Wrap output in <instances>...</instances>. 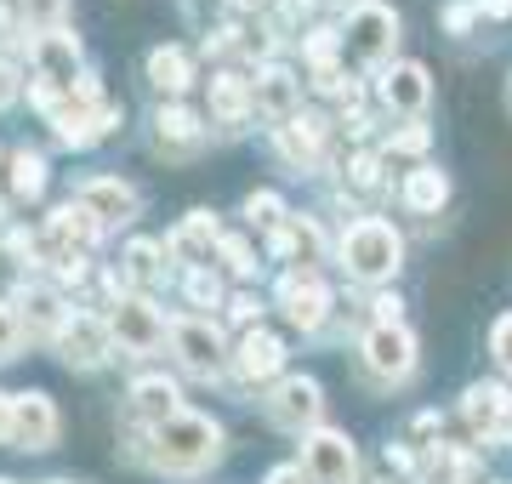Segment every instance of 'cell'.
<instances>
[{
	"label": "cell",
	"mask_w": 512,
	"mask_h": 484,
	"mask_svg": "<svg viewBox=\"0 0 512 484\" xmlns=\"http://www.w3.org/2000/svg\"><path fill=\"white\" fill-rule=\"evenodd\" d=\"M217 456H222V428L211 416L177 410V416L148 428V467H160V473H205Z\"/></svg>",
	"instance_id": "6da1fadb"
},
{
	"label": "cell",
	"mask_w": 512,
	"mask_h": 484,
	"mask_svg": "<svg viewBox=\"0 0 512 484\" xmlns=\"http://www.w3.org/2000/svg\"><path fill=\"white\" fill-rule=\"evenodd\" d=\"M404 262V240L399 228L382 223V217H359V223H348V234H342V268H348L359 285H382L399 274Z\"/></svg>",
	"instance_id": "7a4b0ae2"
},
{
	"label": "cell",
	"mask_w": 512,
	"mask_h": 484,
	"mask_svg": "<svg viewBox=\"0 0 512 484\" xmlns=\"http://www.w3.org/2000/svg\"><path fill=\"white\" fill-rule=\"evenodd\" d=\"M342 46H348V52L359 57L365 69H382L387 57H393V46H399V12H393V6H382V0H365V6H353Z\"/></svg>",
	"instance_id": "3957f363"
},
{
	"label": "cell",
	"mask_w": 512,
	"mask_h": 484,
	"mask_svg": "<svg viewBox=\"0 0 512 484\" xmlns=\"http://www.w3.org/2000/svg\"><path fill=\"white\" fill-rule=\"evenodd\" d=\"M302 473L313 484H353L359 479V450H353L348 433L336 428H313L302 439Z\"/></svg>",
	"instance_id": "277c9868"
},
{
	"label": "cell",
	"mask_w": 512,
	"mask_h": 484,
	"mask_svg": "<svg viewBox=\"0 0 512 484\" xmlns=\"http://www.w3.org/2000/svg\"><path fill=\"white\" fill-rule=\"evenodd\" d=\"M359 354H365V371L376 382H404V376L416 371V336L404 331V325H370Z\"/></svg>",
	"instance_id": "5b68a950"
},
{
	"label": "cell",
	"mask_w": 512,
	"mask_h": 484,
	"mask_svg": "<svg viewBox=\"0 0 512 484\" xmlns=\"http://www.w3.org/2000/svg\"><path fill=\"white\" fill-rule=\"evenodd\" d=\"M57 354H63V365H74V371H92V365H103V359L114 354L109 319L69 314L63 325H57Z\"/></svg>",
	"instance_id": "8992f818"
},
{
	"label": "cell",
	"mask_w": 512,
	"mask_h": 484,
	"mask_svg": "<svg viewBox=\"0 0 512 484\" xmlns=\"http://www.w3.org/2000/svg\"><path fill=\"white\" fill-rule=\"evenodd\" d=\"M109 336L126 348V354H154L165 342V319L148 297H120L109 314Z\"/></svg>",
	"instance_id": "52a82bcc"
},
{
	"label": "cell",
	"mask_w": 512,
	"mask_h": 484,
	"mask_svg": "<svg viewBox=\"0 0 512 484\" xmlns=\"http://www.w3.org/2000/svg\"><path fill=\"white\" fill-rule=\"evenodd\" d=\"M319 410H325V399H319V382H313V376H285V382L268 393V416H274V428H285V433L313 428Z\"/></svg>",
	"instance_id": "ba28073f"
},
{
	"label": "cell",
	"mask_w": 512,
	"mask_h": 484,
	"mask_svg": "<svg viewBox=\"0 0 512 484\" xmlns=\"http://www.w3.org/2000/svg\"><path fill=\"white\" fill-rule=\"evenodd\" d=\"M171 348H177V359H183L194 376H217L222 371V331L211 325V319H177L171 325Z\"/></svg>",
	"instance_id": "9c48e42d"
},
{
	"label": "cell",
	"mask_w": 512,
	"mask_h": 484,
	"mask_svg": "<svg viewBox=\"0 0 512 484\" xmlns=\"http://www.w3.org/2000/svg\"><path fill=\"white\" fill-rule=\"evenodd\" d=\"M296 97H302V80H296L285 63L256 69V80H251V109L262 114V120H274V126L296 120Z\"/></svg>",
	"instance_id": "30bf717a"
},
{
	"label": "cell",
	"mask_w": 512,
	"mask_h": 484,
	"mask_svg": "<svg viewBox=\"0 0 512 484\" xmlns=\"http://www.w3.org/2000/svg\"><path fill=\"white\" fill-rule=\"evenodd\" d=\"M12 445L18 450H52L57 445V405L46 393H18L12 399Z\"/></svg>",
	"instance_id": "8fae6325"
},
{
	"label": "cell",
	"mask_w": 512,
	"mask_h": 484,
	"mask_svg": "<svg viewBox=\"0 0 512 484\" xmlns=\"http://www.w3.org/2000/svg\"><path fill=\"white\" fill-rule=\"evenodd\" d=\"M154 149H160L165 160H194V154L205 149V126H200V114L183 109V103L160 109V114H154Z\"/></svg>",
	"instance_id": "7c38bea8"
},
{
	"label": "cell",
	"mask_w": 512,
	"mask_h": 484,
	"mask_svg": "<svg viewBox=\"0 0 512 484\" xmlns=\"http://www.w3.org/2000/svg\"><path fill=\"white\" fill-rule=\"evenodd\" d=\"M279 297H285V314H291L296 331H319L330 314V291L313 280V268H291L285 285H279Z\"/></svg>",
	"instance_id": "4fadbf2b"
},
{
	"label": "cell",
	"mask_w": 512,
	"mask_h": 484,
	"mask_svg": "<svg viewBox=\"0 0 512 484\" xmlns=\"http://www.w3.org/2000/svg\"><path fill=\"white\" fill-rule=\"evenodd\" d=\"M74 205H86L97 223H131L137 217V188H126L120 177H86V183L74 188Z\"/></svg>",
	"instance_id": "5bb4252c"
},
{
	"label": "cell",
	"mask_w": 512,
	"mask_h": 484,
	"mask_svg": "<svg viewBox=\"0 0 512 484\" xmlns=\"http://www.w3.org/2000/svg\"><path fill=\"white\" fill-rule=\"evenodd\" d=\"M29 57H35V86H46V92H69L74 86V63H80V46H74V35H40L35 46H29Z\"/></svg>",
	"instance_id": "9a60e30c"
},
{
	"label": "cell",
	"mask_w": 512,
	"mask_h": 484,
	"mask_svg": "<svg viewBox=\"0 0 512 484\" xmlns=\"http://www.w3.org/2000/svg\"><path fill=\"white\" fill-rule=\"evenodd\" d=\"M325 131H330V120H319V114H296V120L274 126V143H279V154H285L296 171H313L319 166V149H325Z\"/></svg>",
	"instance_id": "2e32d148"
},
{
	"label": "cell",
	"mask_w": 512,
	"mask_h": 484,
	"mask_svg": "<svg viewBox=\"0 0 512 484\" xmlns=\"http://www.w3.org/2000/svg\"><path fill=\"white\" fill-rule=\"evenodd\" d=\"M461 416H467L473 433H501L512 422V393L501 388V382H478V388H467V399H461Z\"/></svg>",
	"instance_id": "e0dca14e"
},
{
	"label": "cell",
	"mask_w": 512,
	"mask_h": 484,
	"mask_svg": "<svg viewBox=\"0 0 512 484\" xmlns=\"http://www.w3.org/2000/svg\"><path fill=\"white\" fill-rule=\"evenodd\" d=\"M427 97H433V86H427V69L421 63H393L382 75V103L393 114H421Z\"/></svg>",
	"instance_id": "ac0fdd59"
},
{
	"label": "cell",
	"mask_w": 512,
	"mask_h": 484,
	"mask_svg": "<svg viewBox=\"0 0 512 484\" xmlns=\"http://www.w3.org/2000/svg\"><path fill=\"white\" fill-rule=\"evenodd\" d=\"M279 365H285V342L274 331H245V342H239V354H234V371L245 382H268Z\"/></svg>",
	"instance_id": "d6986e66"
},
{
	"label": "cell",
	"mask_w": 512,
	"mask_h": 484,
	"mask_svg": "<svg viewBox=\"0 0 512 484\" xmlns=\"http://www.w3.org/2000/svg\"><path fill=\"white\" fill-rule=\"evenodd\" d=\"M217 240H222V234H217V217H211V211H188L183 228L165 240V257H177V262H205Z\"/></svg>",
	"instance_id": "ffe728a7"
},
{
	"label": "cell",
	"mask_w": 512,
	"mask_h": 484,
	"mask_svg": "<svg viewBox=\"0 0 512 484\" xmlns=\"http://www.w3.org/2000/svg\"><path fill=\"white\" fill-rule=\"evenodd\" d=\"M46 228H52L57 240L69 245V251H86V245H92L97 234H103V223H97V217L86 211V205H74V200H69V205H57V211H52V223H46Z\"/></svg>",
	"instance_id": "44dd1931"
},
{
	"label": "cell",
	"mask_w": 512,
	"mask_h": 484,
	"mask_svg": "<svg viewBox=\"0 0 512 484\" xmlns=\"http://www.w3.org/2000/svg\"><path fill=\"white\" fill-rule=\"evenodd\" d=\"M131 410H137L143 422H165V416H177V382H165V376H143V382L131 388Z\"/></svg>",
	"instance_id": "7402d4cb"
},
{
	"label": "cell",
	"mask_w": 512,
	"mask_h": 484,
	"mask_svg": "<svg viewBox=\"0 0 512 484\" xmlns=\"http://www.w3.org/2000/svg\"><path fill=\"white\" fill-rule=\"evenodd\" d=\"M444 200H450V177L439 166H416L404 177V205L410 211H439Z\"/></svg>",
	"instance_id": "603a6c76"
},
{
	"label": "cell",
	"mask_w": 512,
	"mask_h": 484,
	"mask_svg": "<svg viewBox=\"0 0 512 484\" xmlns=\"http://www.w3.org/2000/svg\"><path fill=\"white\" fill-rule=\"evenodd\" d=\"M148 80L160 86V92H188V80H194V63H188V52H177V46H160V52H148Z\"/></svg>",
	"instance_id": "cb8c5ba5"
},
{
	"label": "cell",
	"mask_w": 512,
	"mask_h": 484,
	"mask_svg": "<svg viewBox=\"0 0 512 484\" xmlns=\"http://www.w3.org/2000/svg\"><path fill=\"white\" fill-rule=\"evenodd\" d=\"M211 114L228 120V126H239V120L251 114V80H239V75H217V80H211Z\"/></svg>",
	"instance_id": "d4e9b609"
},
{
	"label": "cell",
	"mask_w": 512,
	"mask_h": 484,
	"mask_svg": "<svg viewBox=\"0 0 512 484\" xmlns=\"http://www.w3.org/2000/svg\"><path fill=\"white\" fill-rule=\"evenodd\" d=\"M23 308H29V314H18L23 331H52L57 336V325H63V302H57V291H29Z\"/></svg>",
	"instance_id": "484cf974"
},
{
	"label": "cell",
	"mask_w": 512,
	"mask_h": 484,
	"mask_svg": "<svg viewBox=\"0 0 512 484\" xmlns=\"http://www.w3.org/2000/svg\"><path fill=\"white\" fill-rule=\"evenodd\" d=\"M160 257H165V245L137 240V245L126 251V268H120V274H126L131 285H154V280H160Z\"/></svg>",
	"instance_id": "4316f807"
},
{
	"label": "cell",
	"mask_w": 512,
	"mask_h": 484,
	"mask_svg": "<svg viewBox=\"0 0 512 484\" xmlns=\"http://www.w3.org/2000/svg\"><path fill=\"white\" fill-rule=\"evenodd\" d=\"M40 188H46V160H40V154H12V194H18V200H35Z\"/></svg>",
	"instance_id": "83f0119b"
},
{
	"label": "cell",
	"mask_w": 512,
	"mask_h": 484,
	"mask_svg": "<svg viewBox=\"0 0 512 484\" xmlns=\"http://www.w3.org/2000/svg\"><path fill=\"white\" fill-rule=\"evenodd\" d=\"M63 12H69V0H23V18H29V29H40V35H57V29H63Z\"/></svg>",
	"instance_id": "f1b7e54d"
},
{
	"label": "cell",
	"mask_w": 512,
	"mask_h": 484,
	"mask_svg": "<svg viewBox=\"0 0 512 484\" xmlns=\"http://www.w3.org/2000/svg\"><path fill=\"white\" fill-rule=\"evenodd\" d=\"M245 217H251V223H262V228H279V223H285V200L262 188V194H251V200H245Z\"/></svg>",
	"instance_id": "f546056e"
},
{
	"label": "cell",
	"mask_w": 512,
	"mask_h": 484,
	"mask_svg": "<svg viewBox=\"0 0 512 484\" xmlns=\"http://www.w3.org/2000/svg\"><path fill=\"white\" fill-rule=\"evenodd\" d=\"M336 46H342L336 29H308V40H302V52H308L313 69H330V63H336Z\"/></svg>",
	"instance_id": "4dcf8cb0"
},
{
	"label": "cell",
	"mask_w": 512,
	"mask_h": 484,
	"mask_svg": "<svg viewBox=\"0 0 512 484\" xmlns=\"http://www.w3.org/2000/svg\"><path fill=\"white\" fill-rule=\"evenodd\" d=\"M427 143H433V131L421 126V120H410V126H399L393 137H387V149L393 154H427Z\"/></svg>",
	"instance_id": "1f68e13d"
},
{
	"label": "cell",
	"mask_w": 512,
	"mask_h": 484,
	"mask_svg": "<svg viewBox=\"0 0 512 484\" xmlns=\"http://www.w3.org/2000/svg\"><path fill=\"white\" fill-rule=\"evenodd\" d=\"M188 297H194V308H217V302H222V280L211 274V268H194V274H188Z\"/></svg>",
	"instance_id": "d6a6232c"
},
{
	"label": "cell",
	"mask_w": 512,
	"mask_h": 484,
	"mask_svg": "<svg viewBox=\"0 0 512 484\" xmlns=\"http://www.w3.org/2000/svg\"><path fill=\"white\" fill-rule=\"evenodd\" d=\"M18 342H23V319H18L12 302H0V359L18 354Z\"/></svg>",
	"instance_id": "836d02e7"
},
{
	"label": "cell",
	"mask_w": 512,
	"mask_h": 484,
	"mask_svg": "<svg viewBox=\"0 0 512 484\" xmlns=\"http://www.w3.org/2000/svg\"><path fill=\"white\" fill-rule=\"evenodd\" d=\"M217 245H222V262H228V274H239V280H251V274H256L251 245H245V240H217Z\"/></svg>",
	"instance_id": "e575fe53"
},
{
	"label": "cell",
	"mask_w": 512,
	"mask_h": 484,
	"mask_svg": "<svg viewBox=\"0 0 512 484\" xmlns=\"http://www.w3.org/2000/svg\"><path fill=\"white\" fill-rule=\"evenodd\" d=\"M490 354H495V365H501V371H512V314H501L490 325Z\"/></svg>",
	"instance_id": "d590c367"
},
{
	"label": "cell",
	"mask_w": 512,
	"mask_h": 484,
	"mask_svg": "<svg viewBox=\"0 0 512 484\" xmlns=\"http://www.w3.org/2000/svg\"><path fill=\"white\" fill-rule=\"evenodd\" d=\"M473 23H478V6H473V0H450V6H444V29H450V35H467Z\"/></svg>",
	"instance_id": "8d00e7d4"
},
{
	"label": "cell",
	"mask_w": 512,
	"mask_h": 484,
	"mask_svg": "<svg viewBox=\"0 0 512 484\" xmlns=\"http://www.w3.org/2000/svg\"><path fill=\"white\" fill-rule=\"evenodd\" d=\"M348 183L353 188H376L382 183V160H376V154H359V160L348 166Z\"/></svg>",
	"instance_id": "74e56055"
},
{
	"label": "cell",
	"mask_w": 512,
	"mask_h": 484,
	"mask_svg": "<svg viewBox=\"0 0 512 484\" xmlns=\"http://www.w3.org/2000/svg\"><path fill=\"white\" fill-rule=\"evenodd\" d=\"M12 97H18V69H12V63L0 57V109H6Z\"/></svg>",
	"instance_id": "f35d334b"
},
{
	"label": "cell",
	"mask_w": 512,
	"mask_h": 484,
	"mask_svg": "<svg viewBox=\"0 0 512 484\" xmlns=\"http://www.w3.org/2000/svg\"><path fill=\"white\" fill-rule=\"evenodd\" d=\"M228 314H234V325H251V319H256V297H234V302H228Z\"/></svg>",
	"instance_id": "ab89813d"
},
{
	"label": "cell",
	"mask_w": 512,
	"mask_h": 484,
	"mask_svg": "<svg viewBox=\"0 0 512 484\" xmlns=\"http://www.w3.org/2000/svg\"><path fill=\"white\" fill-rule=\"evenodd\" d=\"M268 484H313V479L302 473V467H274V473H268Z\"/></svg>",
	"instance_id": "60d3db41"
},
{
	"label": "cell",
	"mask_w": 512,
	"mask_h": 484,
	"mask_svg": "<svg viewBox=\"0 0 512 484\" xmlns=\"http://www.w3.org/2000/svg\"><path fill=\"white\" fill-rule=\"evenodd\" d=\"M484 18H512V0H473Z\"/></svg>",
	"instance_id": "b9f144b4"
},
{
	"label": "cell",
	"mask_w": 512,
	"mask_h": 484,
	"mask_svg": "<svg viewBox=\"0 0 512 484\" xmlns=\"http://www.w3.org/2000/svg\"><path fill=\"white\" fill-rule=\"evenodd\" d=\"M0 439H12V399L0 393Z\"/></svg>",
	"instance_id": "7bdbcfd3"
},
{
	"label": "cell",
	"mask_w": 512,
	"mask_h": 484,
	"mask_svg": "<svg viewBox=\"0 0 512 484\" xmlns=\"http://www.w3.org/2000/svg\"><path fill=\"white\" fill-rule=\"evenodd\" d=\"M12 280H18V262H12V257H0V291H6Z\"/></svg>",
	"instance_id": "ee69618b"
},
{
	"label": "cell",
	"mask_w": 512,
	"mask_h": 484,
	"mask_svg": "<svg viewBox=\"0 0 512 484\" xmlns=\"http://www.w3.org/2000/svg\"><path fill=\"white\" fill-rule=\"evenodd\" d=\"M228 6H239V12H251V6H268V0H228Z\"/></svg>",
	"instance_id": "f6af8a7d"
},
{
	"label": "cell",
	"mask_w": 512,
	"mask_h": 484,
	"mask_svg": "<svg viewBox=\"0 0 512 484\" xmlns=\"http://www.w3.org/2000/svg\"><path fill=\"white\" fill-rule=\"evenodd\" d=\"M501 433H507V445H512V422H507V428H501Z\"/></svg>",
	"instance_id": "bcb514c9"
},
{
	"label": "cell",
	"mask_w": 512,
	"mask_h": 484,
	"mask_svg": "<svg viewBox=\"0 0 512 484\" xmlns=\"http://www.w3.org/2000/svg\"><path fill=\"white\" fill-rule=\"evenodd\" d=\"M507 103H512V86H507Z\"/></svg>",
	"instance_id": "7dc6e473"
},
{
	"label": "cell",
	"mask_w": 512,
	"mask_h": 484,
	"mask_svg": "<svg viewBox=\"0 0 512 484\" xmlns=\"http://www.w3.org/2000/svg\"><path fill=\"white\" fill-rule=\"evenodd\" d=\"M57 484H69V479H57Z\"/></svg>",
	"instance_id": "c3c4849f"
},
{
	"label": "cell",
	"mask_w": 512,
	"mask_h": 484,
	"mask_svg": "<svg viewBox=\"0 0 512 484\" xmlns=\"http://www.w3.org/2000/svg\"><path fill=\"white\" fill-rule=\"evenodd\" d=\"M0 484H12V479H0Z\"/></svg>",
	"instance_id": "681fc988"
}]
</instances>
